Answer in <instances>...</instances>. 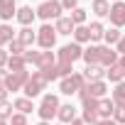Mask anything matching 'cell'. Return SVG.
<instances>
[{
    "label": "cell",
    "mask_w": 125,
    "mask_h": 125,
    "mask_svg": "<svg viewBox=\"0 0 125 125\" xmlns=\"http://www.w3.org/2000/svg\"><path fill=\"white\" fill-rule=\"evenodd\" d=\"M59 96H54V93H44L42 96V103H39V108H37V115H39V120H52V118H56V113H59Z\"/></svg>",
    "instance_id": "obj_1"
},
{
    "label": "cell",
    "mask_w": 125,
    "mask_h": 125,
    "mask_svg": "<svg viewBox=\"0 0 125 125\" xmlns=\"http://www.w3.org/2000/svg\"><path fill=\"white\" fill-rule=\"evenodd\" d=\"M61 12H64V8H61V0H44V3H39V5H37V17H39V20H44V22L64 17Z\"/></svg>",
    "instance_id": "obj_2"
},
{
    "label": "cell",
    "mask_w": 125,
    "mask_h": 125,
    "mask_svg": "<svg viewBox=\"0 0 125 125\" xmlns=\"http://www.w3.org/2000/svg\"><path fill=\"white\" fill-rule=\"evenodd\" d=\"M83 86H86L83 74L74 71L71 76H66V79H61V81H59V93H64V96H74V93H79Z\"/></svg>",
    "instance_id": "obj_3"
},
{
    "label": "cell",
    "mask_w": 125,
    "mask_h": 125,
    "mask_svg": "<svg viewBox=\"0 0 125 125\" xmlns=\"http://www.w3.org/2000/svg\"><path fill=\"white\" fill-rule=\"evenodd\" d=\"M47 83H49V81H47V76H44L42 71H32V76H30V81L25 83L22 91H25L27 98H37V96L47 88Z\"/></svg>",
    "instance_id": "obj_4"
},
{
    "label": "cell",
    "mask_w": 125,
    "mask_h": 125,
    "mask_svg": "<svg viewBox=\"0 0 125 125\" xmlns=\"http://www.w3.org/2000/svg\"><path fill=\"white\" fill-rule=\"evenodd\" d=\"M81 56H83V49H81V44H76V42L64 44V47L56 52V59L61 61V64H74V61H79Z\"/></svg>",
    "instance_id": "obj_5"
},
{
    "label": "cell",
    "mask_w": 125,
    "mask_h": 125,
    "mask_svg": "<svg viewBox=\"0 0 125 125\" xmlns=\"http://www.w3.org/2000/svg\"><path fill=\"white\" fill-rule=\"evenodd\" d=\"M105 93H108L105 81H86V86L79 91L81 101H86V98H105Z\"/></svg>",
    "instance_id": "obj_6"
},
{
    "label": "cell",
    "mask_w": 125,
    "mask_h": 125,
    "mask_svg": "<svg viewBox=\"0 0 125 125\" xmlns=\"http://www.w3.org/2000/svg\"><path fill=\"white\" fill-rule=\"evenodd\" d=\"M37 44H39L42 49H54V44H56V30H54L49 22H44V25L37 30Z\"/></svg>",
    "instance_id": "obj_7"
},
{
    "label": "cell",
    "mask_w": 125,
    "mask_h": 125,
    "mask_svg": "<svg viewBox=\"0 0 125 125\" xmlns=\"http://www.w3.org/2000/svg\"><path fill=\"white\" fill-rule=\"evenodd\" d=\"M30 76H32V74H30L27 69H25V71H15V74H10V76H8V81H5L8 91H12V93H15V91H22V88H25V83L30 81Z\"/></svg>",
    "instance_id": "obj_8"
},
{
    "label": "cell",
    "mask_w": 125,
    "mask_h": 125,
    "mask_svg": "<svg viewBox=\"0 0 125 125\" xmlns=\"http://www.w3.org/2000/svg\"><path fill=\"white\" fill-rule=\"evenodd\" d=\"M110 25L113 27H125V3L123 0H118V3H110V15H108Z\"/></svg>",
    "instance_id": "obj_9"
},
{
    "label": "cell",
    "mask_w": 125,
    "mask_h": 125,
    "mask_svg": "<svg viewBox=\"0 0 125 125\" xmlns=\"http://www.w3.org/2000/svg\"><path fill=\"white\" fill-rule=\"evenodd\" d=\"M118 59H120V54H118L113 47H108V44H101V59H98V66H103V69H110V66H115V64H118Z\"/></svg>",
    "instance_id": "obj_10"
},
{
    "label": "cell",
    "mask_w": 125,
    "mask_h": 125,
    "mask_svg": "<svg viewBox=\"0 0 125 125\" xmlns=\"http://www.w3.org/2000/svg\"><path fill=\"white\" fill-rule=\"evenodd\" d=\"M56 54L52 52V49H42L39 52V59H37V71H47V69H52V66H56Z\"/></svg>",
    "instance_id": "obj_11"
},
{
    "label": "cell",
    "mask_w": 125,
    "mask_h": 125,
    "mask_svg": "<svg viewBox=\"0 0 125 125\" xmlns=\"http://www.w3.org/2000/svg\"><path fill=\"white\" fill-rule=\"evenodd\" d=\"M34 17H37V10H32L30 5H22V8H17V15H15V20H17L22 27H32Z\"/></svg>",
    "instance_id": "obj_12"
},
{
    "label": "cell",
    "mask_w": 125,
    "mask_h": 125,
    "mask_svg": "<svg viewBox=\"0 0 125 125\" xmlns=\"http://www.w3.org/2000/svg\"><path fill=\"white\" fill-rule=\"evenodd\" d=\"M56 120L61 125H71V120H76V108L71 103H61L59 105V113H56Z\"/></svg>",
    "instance_id": "obj_13"
},
{
    "label": "cell",
    "mask_w": 125,
    "mask_h": 125,
    "mask_svg": "<svg viewBox=\"0 0 125 125\" xmlns=\"http://www.w3.org/2000/svg\"><path fill=\"white\" fill-rule=\"evenodd\" d=\"M15 15H17V3L15 0H0V20L10 22Z\"/></svg>",
    "instance_id": "obj_14"
},
{
    "label": "cell",
    "mask_w": 125,
    "mask_h": 125,
    "mask_svg": "<svg viewBox=\"0 0 125 125\" xmlns=\"http://www.w3.org/2000/svg\"><path fill=\"white\" fill-rule=\"evenodd\" d=\"M81 59L86 61V66H98V59H101V44H91V47H86Z\"/></svg>",
    "instance_id": "obj_15"
},
{
    "label": "cell",
    "mask_w": 125,
    "mask_h": 125,
    "mask_svg": "<svg viewBox=\"0 0 125 125\" xmlns=\"http://www.w3.org/2000/svg\"><path fill=\"white\" fill-rule=\"evenodd\" d=\"M88 32H91V44H98V42H103V37H105V27H103L101 20H93V22L88 25Z\"/></svg>",
    "instance_id": "obj_16"
},
{
    "label": "cell",
    "mask_w": 125,
    "mask_h": 125,
    "mask_svg": "<svg viewBox=\"0 0 125 125\" xmlns=\"http://www.w3.org/2000/svg\"><path fill=\"white\" fill-rule=\"evenodd\" d=\"M113 113H115V101L113 98H101V103H98V118L108 120Z\"/></svg>",
    "instance_id": "obj_17"
},
{
    "label": "cell",
    "mask_w": 125,
    "mask_h": 125,
    "mask_svg": "<svg viewBox=\"0 0 125 125\" xmlns=\"http://www.w3.org/2000/svg\"><path fill=\"white\" fill-rule=\"evenodd\" d=\"M91 12L101 20V17H108L110 15V0H93L91 3Z\"/></svg>",
    "instance_id": "obj_18"
},
{
    "label": "cell",
    "mask_w": 125,
    "mask_h": 125,
    "mask_svg": "<svg viewBox=\"0 0 125 125\" xmlns=\"http://www.w3.org/2000/svg\"><path fill=\"white\" fill-rule=\"evenodd\" d=\"M12 105H15V110H17V113H22V115H30V113L34 110V103H32V98H27V96L15 98V101H12Z\"/></svg>",
    "instance_id": "obj_19"
},
{
    "label": "cell",
    "mask_w": 125,
    "mask_h": 125,
    "mask_svg": "<svg viewBox=\"0 0 125 125\" xmlns=\"http://www.w3.org/2000/svg\"><path fill=\"white\" fill-rule=\"evenodd\" d=\"M54 30H56V34H74L76 25H74V20H71V17H59V20H56V25H54Z\"/></svg>",
    "instance_id": "obj_20"
},
{
    "label": "cell",
    "mask_w": 125,
    "mask_h": 125,
    "mask_svg": "<svg viewBox=\"0 0 125 125\" xmlns=\"http://www.w3.org/2000/svg\"><path fill=\"white\" fill-rule=\"evenodd\" d=\"M17 39H20L25 47H32V44H37V30H32V27H22V30L17 32Z\"/></svg>",
    "instance_id": "obj_21"
},
{
    "label": "cell",
    "mask_w": 125,
    "mask_h": 125,
    "mask_svg": "<svg viewBox=\"0 0 125 125\" xmlns=\"http://www.w3.org/2000/svg\"><path fill=\"white\" fill-rule=\"evenodd\" d=\"M83 79L86 81H105V69L103 66H86L83 69Z\"/></svg>",
    "instance_id": "obj_22"
},
{
    "label": "cell",
    "mask_w": 125,
    "mask_h": 125,
    "mask_svg": "<svg viewBox=\"0 0 125 125\" xmlns=\"http://www.w3.org/2000/svg\"><path fill=\"white\" fill-rule=\"evenodd\" d=\"M15 37H17V34H15V30H12L8 22H3V25H0V49H3V47H8Z\"/></svg>",
    "instance_id": "obj_23"
},
{
    "label": "cell",
    "mask_w": 125,
    "mask_h": 125,
    "mask_svg": "<svg viewBox=\"0 0 125 125\" xmlns=\"http://www.w3.org/2000/svg\"><path fill=\"white\" fill-rule=\"evenodd\" d=\"M105 79H108L110 83H120V81H125V71H123V66L115 64V66L105 69Z\"/></svg>",
    "instance_id": "obj_24"
},
{
    "label": "cell",
    "mask_w": 125,
    "mask_h": 125,
    "mask_svg": "<svg viewBox=\"0 0 125 125\" xmlns=\"http://www.w3.org/2000/svg\"><path fill=\"white\" fill-rule=\"evenodd\" d=\"M74 42H76V44H86V42H91L88 25H79V27L74 30Z\"/></svg>",
    "instance_id": "obj_25"
},
{
    "label": "cell",
    "mask_w": 125,
    "mask_h": 125,
    "mask_svg": "<svg viewBox=\"0 0 125 125\" xmlns=\"http://www.w3.org/2000/svg\"><path fill=\"white\" fill-rule=\"evenodd\" d=\"M120 37H123V32H120L118 27H108V30H105V37H103V42H105L108 47H115V44L120 42Z\"/></svg>",
    "instance_id": "obj_26"
},
{
    "label": "cell",
    "mask_w": 125,
    "mask_h": 125,
    "mask_svg": "<svg viewBox=\"0 0 125 125\" xmlns=\"http://www.w3.org/2000/svg\"><path fill=\"white\" fill-rule=\"evenodd\" d=\"M25 69H27L25 56H10V61H8V71H10V74H15V71H25Z\"/></svg>",
    "instance_id": "obj_27"
},
{
    "label": "cell",
    "mask_w": 125,
    "mask_h": 125,
    "mask_svg": "<svg viewBox=\"0 0 125 125\" xmlns=\"http://www.w3.org/2000/svg\"><path fill=\"white\" fill-rule=\"evenodd\" d=\"M8 52H10V56H25L27 47H25V44H22V42H20V39L15 37V39H12V42L8 44Z\"/></svg>",
    "instance_id": "obj_28"
},
{
    "label": "cell",
    "mask_w": 125,
    "mask_h": 125,
    "mask_svg": "<svg viewBox=\"0 0 125 125\" xmlns=\"http://www.w3.org/2000/svg\"><path fill=\"white\" fill-rule=\"evenodd\" d=\"M71 20H74V25L79 27V25H86V20H88V10H83V8H76L71 15H69Z\"/></svg>",
    "instance_id": "obj_29"
},
{
    "label": "cell",
    "mask_w": 125,
    "mask_h": 125,
    "mask_svg": "<svg viewBox=\"0 0 125 125\" xmlns=\"http://www.w3.org/2000/svg\"><path fill=\"white\" fill-rule=\"evenodd\" d=\"M110 98H113L115 103H125V81L115 83V88L110 91Z\"/></svg>",
    "instance_id": "obj_30"
},
{
    "label": "cell",
    "mask_w": 125,
    "mask_h": 125,
    "mask_svg": "<svg viewBox=\"0 0 125 125\" xmlns=\"http://www.w3.org/2000/svg\"><path fill=\"white\" fill-rule=\"evenodd\" d=\"M12 110H15V105H12L10 101H3V103H0V120H10V118L15 115Z\"/></svg>",
    "instance_id": "obj_31"
},
{
    "label": "cell",
    "mask_w": 125,
    "mask_h": 125,
    "mask_svg": "<svg viewBox=\"0 0 125 125\" xmlns=\"http://www.w3.org/2000/svg\"><path fill=\"white\" fill-rule=\"evenodd\" d=\"M81 120H83L86 125H96L101 118H98V110H83V113H81Z\"/></svg>",
    "instance_id": "obj_32"
},
{
    "label": "cell",
    "mask_w": 125,
    "mask_h": 125,
    "mask_svg": "<svg viewBox=\"0 0 125 125\" xmlns=\"http://www.w3.org/2000/svg\"><path fill=\"white\" fill-rule=\"evenodd\" d=\"M113 120L118 125H125V103H115V113H113Z\"/></svg>",
    "instance_id": "obj_33"
},
{
    "label": "cell",
    "mask_w": 125,
    "mask_h": 125,
    "mask_svg": "<svg viewBox=\"0 0 125 125\" xmlns=\"http://www.w3.org/2000/svg\"><path fill=\"white\" fill-rule=\"evenodd\" d=\"M81 103H83V110H98L101 98H86V101H81Z\"/></svg>",
    "instance_id": "obj_34"
},
{
    "label": "cell",
    "mask_w": 125,
    "mask_h": 125,
    "mask_svg": "<svg viewBox=\"0 0 125 125\" xmlns=\"http://www.w3.org/2000/svg\"><path fill=\"white\" fill-rule=\"evenodd\" d=\"M10 125H27V115H22V113H15V115L10 118Z\"/></svg>",
    "instance_id": "obj_35"
},
{
    "label": "cell",
    "mask_w": 125,
    "mask_h": 125,
    "mask_svg": "<svg viewBox=\"0 0 125 125\" xmlns=\"http://www.w3.org/2000/svg\"><path fill=\"white\" fill-rule=\"evenodd\" d=\"M37 59H39V52H32V49L25 52V61L27 64H37Z\"/></svg>",
    "instance_id": "obj_36"
},
{
    "label": "cell",
    "mask_w": 125,
    "mask_h": 125,
    "mask_svg": "<svg viewBox=\"0 0 125 125\" xmlns=\"http://www.w3.org/2000/svg\"><path fill=\"white\" fill-rule=\"evenodd\" d=\"M8 61H10V52L0 49V69H8Z\"/></svg>",
    "instance_id": "obj_37"
},
{
    "label": "cell",
    "mask_w": 125,
    "mask_h": 125,
    "mask_svg": "<svg viewBox=\"0 0 125 125\" xmlns=\"http://www.w3.org/2000/svg\"><path fill=\"white\" fill-rule=\"evenodd\" d=\"M61 8H64V10H71V12H74V10L79 8V0H61Z\"/></svg>",
    "instance_id": "obj_38"
},
{
    "label": "cell",
    "mask_w": 125,
    "mask_h": 125,
    "mask_svg": "<svg viewBox=\"0 0 125 125\" xmlns=\"http://www.w3.org/2000/svg\"><path fill=\"white\" fill-rule=\"evenodd\" d=\"M44 76H47V81H56L59 79V71H56V66H52V69H47V71H42Z\"/></svg>",
    "instance_id": "obj_39"
},
{
    "label": "cell",
    "mask_w": 125,
    "mask_h": 125,
    "mask_svg": "<svg viewBox=\"0 0 125 125\" xmlns=\"http://www.w3.org/2000/svg\"><path fill=\"white\" fill-rule=\"evenodd\" d=\"M115 52H118L120 56H125V34H123V37H120V42L115 44Z\"/></svg>",
    "instance_id": "obj_40"
},
{
    "label": "cell",
    "mask_w": 125,
    "mask_h": 125,
    "mask_svg": "<svg viewBox=\"0 0 125 125\" xmlns=\"http://www.w3.org/2000/svg\"><path fill=\"white\" fill-rule=\"evenodd\" d=\"M8 93H10V91H8V86H5V83H0V103L8 101Z\"/></svg>",
    "instance_id": "obj_41"
},
{
    "label": "cell",
    "mask_w": 125,
    "mask_h": 125,
    "mask_svg": "<svg viewBox=\"0 0 125 125\" xmlns=\"http://www.w3.org/2000/svg\"><path fill=\"white\" fill-rule=\"evenodd\" d=\"M8 76H10V71H8V69H0V83H5V81H8Z\"/></svg>",
    "instance_id": "obj_42"
},
{
    "label": "cell",
    "mask_w": 125,
    "mask_h": 125,
    "mask_svg": "<svg viewBox=\"0 0 125 125\" xmlns=\"http://www.w3.org/2000/svg\"><path fill=\"white\" fill-rule=\"evenodd\" d=\"M96 125H118V123H115V120H113V118H108V120H98V123H96Z\"/></svg>",
    "instance_id": "obj_43"
},
{
    "label": "cell",
    "mask_w": 125,
    "mask_h": 125,
    "mask_svg": "<svg viewBox=\"0 0 125 125\" xmlns=\"http://www.w3.org/2000/svg\"><path fill=\"white\" fill-rule=\"evenodd\" d=\"M71 125H86V123H83L81 118H76V120H71Z\"/></svg>",
    "instance_id": "obj_44"
},
{
    "label": "cell",
    "mask_w": 125,
    "mask_h": 125,
    "mask_svg": "<svg viewBox=\"0 0 125 125\" xmlns=\"http://www.w3.org/2000/svg\"><path fill=\"white\" fill-rule=\"evenodd\" d=\"M118 64H120V66H123V71H125V56H120V59H118Z\"/></svg>",
    "instance_id": "obj_45"
},
{
    "label": "cell",
    "mask_w": 125,
    "mask_h": 125,
    "mask_svg": "<svg viewBox=\"0 0 125 125\" xmlns=\"http://www.w3.org/2000/svg\"><path fill=\"white\" fill-rule=\"evenodd\" d=\"M37 125H52V123H47V120H39V123H37Z\"/></svg>",
    "instance_id": "obj_46"
},
{
    "label": "cell",
    "mask_w": 125,
    "mask_h": 125,
    "mask_svg": "<svg viewBox=\"0 0 125 125\" xmlns=\"http://www.w3.org/2000/svg\"><path fill=\"white\" fill-rule=\"evenodd\" d=\"M0 125H10V120H0Z\"/></svg>",
    "instance_id": "obj_47"
},
{
    "label": "cell",
    "mask_w": 125,
    "mask_h": 125,
    "mask_svg": "<svg viewBox=\"0 0 125 125\" xmlns=\"http://www.w3.org/2000/svg\"><path fill=\"white\" fill-rule=\"evenodd\" d=\"M113 3H118V0H113Z\"/></svg>",
    "instance_id": "obj_48"
},
{
    "label": "cell",
    "mask_w": 125,
    "mask_h": 125,
    "mask_svg": "<svg viewBox=\"0 0 125 125\" xmlns=\"http://www.w3.org/2000/svg\"><path fill=\"white\" fill-rule=\"evenodd\" d=\"M59 125H61V123H59Z\"/></svg>",
    "instance_id": "obj_49"
}]
</instances>
